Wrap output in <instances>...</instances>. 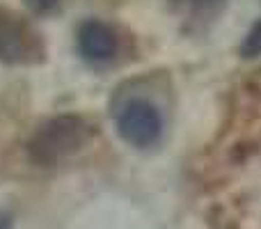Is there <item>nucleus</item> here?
<instances>
[{
    "label": "nucleus",
    "instance_id": "0eeeda50",
    "mask_svg": "<svg viewBox=\"0 0 261 229\" xmlns=\"http://www.w3.org/2000/svg\"><path fill=\"white\" fill-rule=\"evenodd\" d=\"M0 229H12V216L9 213H0Z\"/></svg>",
    "mask_w": 261,
    "mask_h": 229
},
{
    "label": "nucleus",
    "instance_id": "20e7f679",
    "mask_svg": "<svg viewBox=\"0 0 261 229\" xmlns=\"http://www.w3.org/2000/svg\"><path fill=\"white\" fill-rule=\"evenodd\" d=\"M78 48L87 60L103 62L117 53V35L103 21H85L78 28Z\"/></svg>",
    "mask_w": 261,
    "mask_h": 229
},
{
    "label": "nucleus",
    "instance_id": "7ed1b4c3",
    "mask_svg": "<svg viewBox=\"0 0 261 229\" xmlns=\"http://www.w3.org/2000/svg\"><path fill=\"white\" fill-rule=\"evenodd\" d=\"M30 55H41L37 35L16 14L0 9V60L16 64L28 62Z\"/></svg>",
    "mask_w": 261,
    "mask_h": 229
},
{
    "label": "nucleus",
    "instance_id": "423d86ee",
    "mask_svg": "<svg viewBox=\"0 0 261 229\" xmlns=\"http://www.w3.org/2000/svg\"><path fill=\"white\" fill-rule=\"evenodd\" d=\"M60 0H25V5L37 14H44V12H50V9L58 5Z\"/></svg>",
    "mask_w": 261,
    "mask_h": 229
},
{
    "label": "nucleus",
    "instance_id": "f03ea898",
    "mask_svg": "<svg viewBox=\"0 0 261 229\" xmlns=\"http://www.w3.org/2000/svg\"><path fill=\"white\" fill-rule=\"evenodd\" d=\"M117 131L133 147H151L163 133V117L153 104L144 99H133L119 110Z\"/></svg>",
    "mask_w": 261,
    "mask_h": 229
},
{
    "label": "nucleus",
    "instance_id": "6e6552de",
    "mask_svg": "<svg viewBox=\"0 0 261 229\" xmlns=\"http://www.w3.org/2000/svg\"><path fill=\"white\" fill-rule=\"evenodd\" d=\"M197 5H202V7H213V5H218V3H222V0H195Z\"/></svg>",
    "mask_w": 261,
    "mask_h": 229
},
{
    "label": "nucleus",
    "instance_id": "f257e3e1",
    "mask_svg": "<svg viewBox=\"0 0 261 229\" xmlns=\"http://www.w3.org/2000/svg\"><path fill=\"white\" fill-rule=\"evenodd\" d=\"M90 138V126L78 115H60L46 121L28 142V156L37 165H55L76 154Z\"/></svg>",
    "mask_w": 261,
    "mask_h": 229
},
{
    "label": "nucleus",
    "instance_id": "39448f33",
    "mask_svg": "<svg viewBox=\"0 0 261 229\" xmlns=\"http://www.w3.org/2000/svg\"><path fill=\"white\" fill-rule=\"evenodd\" d=\"M241 55L243 58H259L261 55V21L252 26V30L248 32V37L241 44Z\"/></svg>",
    "mask_w": 261,
    "mask_h": 229
}]
</instances>
